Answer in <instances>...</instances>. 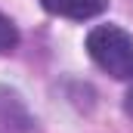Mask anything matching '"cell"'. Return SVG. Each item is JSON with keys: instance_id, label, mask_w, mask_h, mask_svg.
Wrapping results in <instances>:
<instances>
[{"instance_id": "3957f363", "label": "cell", "mask_w": 133, "mask_h": 133, "mask_svg": "<svg viewBox=\"0 0 133 133\" xmlns=\"http://www.w3.org/2000/svg\"><path fill=\"white\" fill-rule=\"evenodd\" d=\"M16 43H19V31H16V25L0 12V53H9Z\"/></svg>"}, {"instance_id": "277c9868", "label": "cell", "mask_w": 133, "mask_h": 133, "mask_svg": "<svg viewBox=\"0 0 133 133\" xmlns=\"http://www.w3.org/2000/svg\"><path fill=\"white\" fill-rule=\"evenodd\" d=\"M124 111H127V118H133V87L127 90V96H124Z\"/></svg>"}, {"instance_id": "6da1fadb", "label": "cell", "mask_w": 133, "mask_h": 133, "mask_svg": "<svg viewBox=\"0 0 133 133\" xmlns=\"http://www.w3.org/2000/svg\"><path fill=\"white\" fill-rule=\"evenodd\" d=\"M87 53L115 81H133V37L118 25H96L87 34Z\"/></svg>"}, {"instance_id": "7a4b0ae2", "label": "cell", "mask_w": 133, "mask_h": 133, "mask_svg": "<svg viewBox=\"0 0 133 133\" xmlns=\"http://www.w3.org/2000/svg\"><path fill=\"white\" fill-rule=\"evenodd\" d=\"M50 12L56 16H65V19H74V22H84V19H93L99 16L102 9L108 6V0H40Z\"/></svg>"}]
</instances>
